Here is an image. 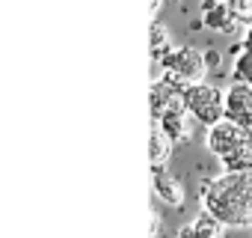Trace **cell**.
Returning <instances> with one entry per match:
<instances>
[{
	"instance_id": "obj_1",
	"label": "cell",
	"mask_w": 252,
	"mask_h": 238,
	"mask_svg": "<svg viewBox=\"0 0 252 238\" xmlns=\"http://www.w3.org/2000/svg\"><path fill=\"white\" fill-rule=\"evenodd\" d=\"M202 211L214 214L225 229H249L252 226V170L249 173H225L217 179H205L199 185Z\"/></svg>"
},
{
	"instance_id": "obj_2",
	"label": "cell",
	"mask_w": 252,
	"mask_h": 238,
	"mask_svg": "<svg viewBox=\"0 0 252 238\" xmlns=\"http://www.w3.org/2000/svg\"><path fill=\"white\" fill-rule=\"evenodd\" d=\"M158 63L163 69V78L178 89H187L190 83H202L211 72L205 63V51L193 45H172V51L163 54Z\"/></svg>"
},
{
	"instance_id": "obj_3",
	"label": "cell",
	"mask_w": 252,
	"mask_h": 238,
	"mask_svg": "<svg viewBox=\"0 0 252 238\" xmlns=\"http://www.w3.org/2000/svg\"><path fill=\"white\" fill-rule=\"evenodd\" d=\"M184 110L187 116H193L196 122H202L205 128H211L214 122L225 119V98L222 89H217L214 83H190L184 89Z\"/></svg>"
},
{
	"instance_id": "obj_4",
	"label": "cell",
	"mask_w": 252,
	"mask_h": 238,
	"mask_svg": "<svg viewBox=\"0 0 252 238\" xmlns=\"http://www.w3.org/2000/svg\"><path fill=\"white\" fill-rule=\"evenodd\" d=\"M222 98H225V119H231L243 131H252V86L231 80V86L222 89Z\"/></svg>"
},
{
	"instance_id": "obj_5",
	"label": "cell",
	"mask_w": 252,
	"mask_h": 238,
	"mask_svg": "<svg viewBox=\"0 0 252 238\" xmlns=\"http://www.w3.org/2000/svg\"><path fill=\"white\" fill-rule=\"evenodd\" d=\"M243 128L234 125L231 119H220V122H214L211 128H205V149L217 158H225L240 140H243Z\"/></svg>"
},
{
	"instance_id": "obj_6",
	"label": "cell",
	"mask_w": 252,
	"mask_h": 238,
	"mask_svg": "<svg viewBox=\"0 0 252 238\" xmlns=\"http://www.w3.org/2000/svg\"><path fill=\"white\" fill-rule=\"evenodd\" d=\"M149 107H152V119H158L163 113H181L184 110V89H178L175 83H169L166 78H160L149 89Z\"/></svg>"
},
{
	"instance_id": "obj_7",
	"label": "cell",
	"mask_w": 252,
	"mask_h": 238,
	"mask_svg": "<svg viewBox=\"0 0 252 238\" xmlns=\"http://www.w3.org/2000/svg\"><path fill=\"white\" fill-rule=\"evenodd\" d=\"M152 185H155V197L166 205V208H181L187 202L184 185L163 167V164H152Z\"/></svg>"
},
{
	"instance_id": "obj_8",
	"label": "cell",
	"mask_w": 252,
	"mask_h": 238,
	"mask_svg": "<svg viewBox=\"0 0 252 238\" xmlns=\"http://www.w3.org/2000/svg\"><path fill=\"white\" fill-rule=\"evenodd\" d=\"M202 24L214 33H234L240 27V21L234 18V12L225 0H205L202 3Z\"/></svg>"
},
{
	"instance_id": "obj_9",
	"label": "cell",
	"mask_w": 252,
	"mask_h": 238,
	"mask_svg": "<svg viewBox=\"0 0 252 238\" xmlns=\"http://www.w3.org/2000/svg\"><path fill=\"white\" fill-rule=\"evenodd\" d=\"M222 235H225V226L208 211L196 214L190 223H184L178 229V238H222Z\"/></svg>"
},
{
	"instance_id": "obj_10",
	"label": "cell",
	"mask_w": 252,
	"mask_h": 238,
	"mask_svg": "<svg viewBox=\"0 0 252 238\" xmlns=\"http://www.w3.org/2000/svg\"><path fill=\"white\" fill-rule=\"evenodd\" d=\"M220 161H222V170L225 173H249L252 170V134L246 131L243 140L225 158H220Z\"/></svg>"
},
{
	"instance_id": "obj_11",
	"label": "cell",
	"mask_w": 252,
	"mask_h": 238,
	"mask_svg": "<svg viewBox=\"0 0 252 238\" xmlns=\"http://www.w3.org/2000/svg\"><path fill=\"white\" fill-rule=\"evenodd\" d=\"M155 122L160 125V131L169 137V143H184L187 137H190V125H187V113L181 110V113H163V116H158Z\"/></svg>"
},
{
	"instance_id": "obj_12",
	"label": "cell",
	"mask_w": 252,
	"mask_h": 238,
	"mask_svg": "<svg viewBox=\"0 0 252 238\" xmlns=\"http://www.w3.org/2000/svg\"><path fill=\"white\" fill-rule=\"evenodd\" d=\"M169 155H172V143H169V137L160 131V125L152 119V143H149V161L152 164H166L169 161Z\"/></svg>"
},
{
	"instance_id": "obj_13",
	"label": "cell",
	"mask_w": 252,
	"mask_h": 238,
	"mask_svg": "<svg viewBox=\"0 0 252 238\" xmlns=\"http://www.w3.org/2000/svg\"><path fill=\"white\" fill-rule=\"evenodd\" d=\"M149 51H152V60H155V63H158L163 54L172 51V36H169V30H166L163 24H158V21H152V30H149Z\"/></svg>"
},
{
	"instance_id": "obj_14",
	"label": "cell",
	"mask_w": 252,
	"mask_h": 238,
	"mask_svg": "<svg viewBox=\"0 0 252 238\" xmlns=\"http://www.w3.org/2000/svg\"><path fill=\"white\" fill-rule=\"evenodd\" d=\"M231 75H234V80H237V83H246V86H252V51L234 48Z\"/></svg>"
},
{
	"instance_id": "obj_15",
	"label": "cell",
	"mask_w": 252,
	"mask_h": 238,
	"mask_svg": "<svg viewBox=\"0 0 252 238\" xmlns=\"http://www.w3.org/2000/svg\"><path fill=\"white\" fill-rule=\"evenodd\" d=\"M225 3L231 6L234 18H237L240 24H243V21H246V24L252 21V0H225Z\"/></svg>"
},
{
	"instance_id": "obj_16",
	"label": "cell",
	"mask_w": 252,
	"mask_h": 238,
	"mask_svg": "<svg viewBox=\"0 0 252 238\" xmlns=\"http://www.w3.org/2000/svg\"><path fill=\"white\" fill-rule=\"evenodd\" d=\"M240 48L243 51H252V21L246 24V30H243V39H240Z\"/></svg>"
},
{
	"instance_id": "obj_17",
	"label": "cell",
	"mask_w": 252,
	"mask_h": 238,
	"mask_svg": "<svg viewBox=\"0 0 252 238\" xmlns=\"http://www.w3.org/2000/svg\"><path fill=\"white\" fill-rule=\"evenodd\" d=\"M205 63H208V69H217L220 66V54L217 51H205Z\"/></svg>"
},
{
	"instance_id": "obj_18",
	"label": "cell",
	"mask_w": 252,
	"mask_h": 238,
	"mask_svg": "<svg viewBox=\"0 0 252 238\" xmlns=\"http://www.w3.org/2000/svg\"><path fill=\"white\" fill-rule=\"evenodd\" d=\"M158 235H160V214L152 211V238H158Z\"/></svg>"
},
{
	"instance_id": "obj_19",
	"label": "cell",
	"mask_w": 252,
	"mask_h": 238,
	"mask_svg": "<svg viewBox=\"0 0 252 238\" xmlns=\"http://www.w3.org/2000/svg\"><path fill=\"white\" fill-rule=\"evenodd\" d=\"M163 9V0H152L149 3V12H152V18H158V12Z\"/></svg>"
}]
</instances>
